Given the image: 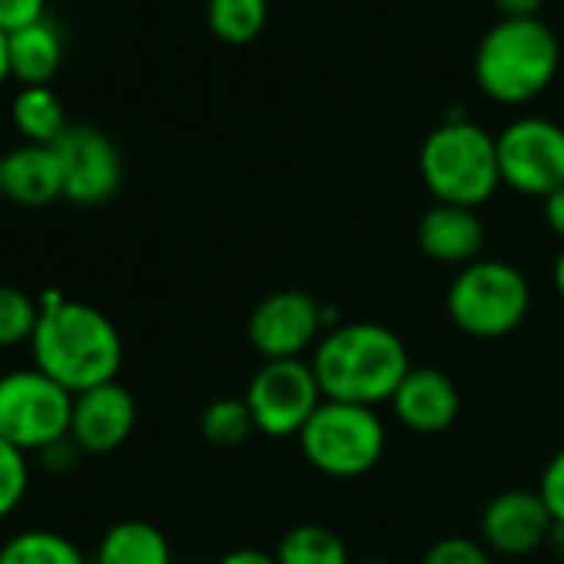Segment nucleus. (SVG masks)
I'll list each match as a JSON object with an SVG mask.
<instances>
[{"instance_id":"f257e3e1","label":"nucleus","mask_w":564,"mask_h":564,"mask_svg":"<svg viewBox=\"0 0 564 564\" xmlns=\"http://www.w3.org/2000/svg\"><path fill=\"white\" fill-rule=\"evenodd\" d=\"M37 303L41 319L31 339L34 366L74 395L117 382L123 369V336L117 323L61 290H44Z\"/></svg>"},{"instance_id":"f03ea898","label":"nucleus","mask_w":564,"mask_h":564,"mask_svg":"<svg viewBox=\"0 0 564 564\" xmlns=\"http://www.w3.org/2000/svg\"><path fill=\"white\" fill-rule=\"evenodd\" d=\"M323 399L379 409L392 402L405 376L412 372L402 336L382 323H339L310 356Z\"/></svg>"},{"instance_id":"7ed1b4c3","label":"nucleus","mask_w":564,"mask_h":564,"mask_svg":"<svg viewBox=\"0 0 564 564\" xmlns=\"http://www.w3.org/2000/svg\"><path fill=\"white\" fill-rule=\"evenodd\" d=\"M557 67L561 44L541 18H498V24L485 31L475 51V84L488 100L501 107H521L541 97L551 87Z\"/></svg>"},{"instance_id":"20e7f679","label":"nucleus","mask_w":564,"mask_h":564,"mask_svg":"<svg viewBox=\"0 0 564 564\" xmlns=\"http://www.w3.org/2000/svg\"><path fill=\"white\" fill-rule=\"evenodd\" d=\"M419 173L435 203L478 209L501 186L498 140L468 117H448L425 137Z\"/></svg>"},{"instance_id":"39448f33","label":"nucleus","mask_w":564,"mask_h":564,"mask_svg":"<svg viewBox=\"0 0 564 564\" xmlns=\"http://www.w3.org/2000/svg\"><path fill=\"white\" fill-rule=\"evenodd\" d=\"M445 313L471 339H505L531 313L528 275L505 259L481 256L448 282Z\"/></svg>"},{"instance_id":"423d86ee","label":"nucleus","mask_w":564,"mask_h":564,"mask_svg":"<svg viewBox=\"0 0 564 564\" xmlns=\"http://www.w3.org/2000/svg\"><path fill=\"white\" fill-rule=\"evenodd\" d=\"M386 422L379 409L323 402L300 435L306 462L329 478H359L369 475L386 455Z\"/></svg>"},{"instance_id":"0eeeda50","label":"nucleus","mask_w":564,"mask_h":564,"mask_svg":"<svg viewBox=\"0 0 564 564\" xmlns=\"http://www.w3.org/2000/svg\"><path fill=\"white\" fill-rule=\"evenodd\" d=\"M74 392L44 376L37 366L0 376V438L28 455L44 452L70 435Z\"/></svg>"},{"instance_id":"6e6552de","label":"nucleus","mask_w":564,"mask_h":564,"mask_svg":"<svg viewBox=\"0 0 564 564\" xmlns=\"http://www.w3.org/2000/svg\"><path fill=\"white\" fill-rule=\"evenodd\" d=\"M242 399L252 412L256 432L269 438H300L306 422L326 402L310 359L262 362Z\"/></svg>"},{"instance_id":"1a4fd4ad","label":"nucleus","mask_w":564,"mask_h":564,"mask_svg":"<svg viewBox=\"0 0 564 564\" xmlns=\"http://www.w3.org/2000/svg\"><path fill=\"white\" fill-rule=\"evenodd\" d=\"M501 183L521 196L544 199L564 186V127L547 117H521L498 137Z\"/></svg>"},{"instance_id":"9d476101","label":"nucleus","mask_w":564,"mask_h":564,"mask_svg":"<svg viewBox=\"0 0 564 564\" xmlns=\"http://www.w3.org/2000/svg\"><path fill=\"white\" fill-rule=\"evenodd\" d=\"M326 306L303 290H279L256 303L246 336L262 362L303 359L326 336Z\"/></svg>"},{"instance_id":"9b49d317","label":"nucleus","mask_w":564,"mask_h":564,"mask_svg":"<svg viewBox=\"0 0 564 564\" xmlns=\"http://www.w3.org/2000/svg\"><path fill=\"white\" fill-rule=\"evenodd\" d=\"M54 147L64 163V199L74 206H100L117 196L123 186V156L104 130L70 123Z\"/></svg>"},{"instance_id":"f8f14e48","label":"nucleus","mask_w":564,"mask_h":564,"mask_svg":"<svg viewBox=\"0 0 564 564\" xmlns=\"http://www.w3.org/2000/svg\"><path fill=\"white\" fill-rule=\"evenodd\" d=\"M554 518L538 488H505L481 511V544L505 557H524L547 547Z\"/></svg>"},{"instance_id":"ddd939ff","label":"nucleus","mask_w":564,"mask_h":564,"mask_svg":"<svg viewBox=\"0 0 564 564\" xmlns=\"http://www.w3.org/2000/svg\"><path fill=\"white\" fill-rule=\"evenodd\" d=\"M137 429V399L117 379L97 389L74 395L70 438L84 455H110L117 452Z\"/></svg>"},{"instance_id":"4468645a","label":"nucleus","mask_w":564,"mask_h":564,"mask_svg":"<svg viewBox=\"0 0 564 564\" xmlns=\"http://www.w3.org/2000/svg\"><path fill=\"white\" fill-rule=\"evenodd\" d=\"M389 405L412 435H442L455 425L462 412V392L448 372L412 366Z\"/></svg>"},{"instance_id":"2eb2a0df","label":"nucleus","mask_w":564,"mask_h":564,"mask_svg":"<svg viewBox=\"0 0 564 564\" xmlns=\"http://www.w3.org/2000/svg\"><path fill=\"white\" fill-rule=\"evenodd\" d=\"M415 242L429 259H435L442 265L465 269L475 259H481L485 223H481L478 209L435 203L432 209L422 213L419 229H415Z\"/></svg>"},{"instance_id":"dca6fc26","label":"nucleus","mask_w":564,"mask_h":564,"mask_svg":"<svg viewBox=\"0 0 564 564\" xmlns=\"http://www.w3.org/2000/svg\"><path fill=\"white\" fill-rule=\"evenodd\" d=\"M4 199L41 209L64 199V163L57 147L21 143L4 153Z\"/></svg>"},{"instance_id":"f3484780","label":"nucleus","mask_w":564,"mask_h":564,"mask_svg":"<svg viewBox=\"0 0 564 564\" xmlns=\"http://www.w3.org/2000/svg\"><path fill=\"white\" fill-rule=\"evenodd\" d=\"M11 77L21 87H51L64 64V34L54 21H37L8 37Z\"/></svg>"},{"instance_id":"a211bd4d","label":"nucleus","mask_w":564,"mask_h":564,"mask_svg":"<svg viewBox=\"0 0 564 564\" xmlns=\"http://www.w3.org/2000/svg\"><path fill=\"white\" fill-rule=\"evenodd\" d=\"M94 564H173L166 534L140 518L117 521L97 544Z\"/></svg>"},{"instance_id":"6ab92c4d","label":"nucleus","mask_w":564,"mask_h":564,"mask_svg":"<svg viewBox=\"0 0 564 564\" xmlns=\"http://www.w3.org/2000/svg\"><path fill=\"white\" fill-rule=\"evenodd\" d=\"M11 123L24 143L41 147H54L70 130L67 110L51 87H21L11 100Z\"/></svg>"},{"instance_id":"aec40b11","label":"nucleus","mask_w":564,"mask_h":564,"mask_svg":"<svg viewBox=\"0 0 564 564\" xmlns=\"http://www.w3.org/2000/svg\"><path fill=\"white\" fill-rule=\"evenodd\" d=\"M279 564H352L349 544L326 524L306 521L290 528L275 544Z\"/></svg>"},{"instance_id":"412c9836","label":"nucleus","mask_w":564,"mask_h":564,"mask_svg":"<svg viewBox=\"0 0 564 564\" xmlns=\"http://www.w3.org/2000/svg\"><path fill=\"white\" fill-rule=\"evenodd\" d=\"M0 564H87V557L67 534L28 528L0 544Z\"/></svg>"},{"instance_id":"4be33fe9","label":"nucleus","mask_w":564,"mask_h":564,"mask_svg":"<svg viewBox=\"0 0 564 564\" xmlns=\"http://www.w3.org/2000/svg\"><path fill=\"white\" fill-rule=\"evenodd\" d=\"M206 24L223 44L246 47L269 24V0H206Z\"/></svg>"},{"instance_id":"5701e85b","label":"nucleus","mask_w":564,"mask_h":564,"mask_svg":"<svg viewBox=\"0 0 564 564\" xmlns=\"http://www.w3.org/2000/svg\"><path fill=\"white\" fill-rule=\"evenodd\" d=\"M199 429H203V438L209 445L232 448V445H242L256 432V422H252V412H249L246 399L226 395V399H216V402H209L203 409Z\"/></svg>"},{"instance_id":"b1692460","label":"nucleus","mask_w":564,"mask_h":564,"mask_svg":"<svg viewBox=\"0 0 564 564\" xmlns=\"http://www.w3.org/2000/svg\"><path fill=\"white\" fill-rule=\"evenodd\" d=\"M37 319H41L37 296L0 282V352L18 349V346H31Z\"/></svg>"},{"instance_id":"393cba45","label":"nucleus","mask_w":564,"mask_h":564,"mask_svg":"<svg viewBox=\"0 0 564 564\" xmlns=\"http://www.w3.org/2000/svg\"><path fill=\"white\" fill-rule=\"evenodd\" d=\"M31 488V455L0 438V521L11 518Z\"/></svg>"},{"instance_id":"a878e982","label":"nucleus","mask_w":564,"mask_h":564,"mask_svg":"<svg viewBox=\"0 0 564 564\" xmlns=\"http://www.w3.org/2000/svg\"><path fill=\"white\" fill-rule=\"evenodd\" d=\"M422 564H495V561L481 541L465 534H445L422 554Z\"/></svg>"},{"instance_id":"bb28decb","label":"nucleus","mask_w":564,"mask_h":564,"mask_svg":"<svg viewBox=\"0 0 564 564\" xmlns=\"http://www.w3.org/2000/svg\"><path fill=\"white\" fill-rule=\"evenodd\" d=\"M538 495L544 498L551 518L564 524V448H557L547 458V465L541 471V481H538Z\"/></svg>"},{"instance_id":"cd10ccee","label":"nucleus","mask_w":564,"mask_h":564,"mask_svg":"<svg viewBox=\"0 0 564 564\" xmlns=\"http://www.w3.org/2000/svg\"><path fill=\"white\" fill-rule=\"evenodd\" d=\"M47 18V0H0V34H18Z\"/></svg>"},{"instance_id":"c85d7f7f","label":"nucleus","mask_w":564,"mask_h":564,"mask_svg":"<svg viewBox=\"0 0 564 564\" xmlns=\"http://www.w3.org/2000/svg\"><path fill=\"white\" fill-rule=\"evenodd\" d=\"M84 452L80 445L67 435V438H57L54 445H47L44 452H37V465L47 471V475H67L80 465Z\"/></svg>"},{"instance_id":"c756f323","label":"nucleus","mask_w":564,"mask_h":564,"mask_svg":"<svg viewBox=\"0 0 564 564\" xmlns=\"http://www.w3.org/2000/svg\"><path fill=\"white\" fill-rule=\"evenodd\" d=\"M541 203H544V223H547V229L557 239H564V186H557L554 193H547Z\"/></svg>"},{"instance_id":"7c9ffc66","label":"nucleus","mask_w":564,"mask_h":564,"mask_svg":"<svg viewBox=\"0 0 564 564\" xmlns=\"http://www.w3.org/2000/svg\"><path fill=\"white\" fill-rule=\"evenodd\" d=\"M544 0H495V11L508 21H524V18H538Z\"/></svg>"},{"instance_id":"2f4dec72","label":"nucleus","mask_w":564,"mask_h":564,"mask_svg":"<svg viewBox=\"0 0 564 564\" xmlns=\"http://www.w3.org/2000/svg\"><path fill=\"white\" fill-rule=\"evenodd\" d=\"M216 564H279L275 551H262V547H232L226 551Z\"/></svg>"},{"instance_id":"473e14b6","label":"nucleus","mask_w":564,"mask_h":564,"mask_svg":"<svg viewBox=\"0 0 564 564\" xmlns=\"http://www.w3.org/2000/svg\"><path fill=\"white\" fill-rule=\"evenodd\" d=\"M11 80V61H8V34H0V87Z\"/></svg>"},{"instance_id":"72a5a7b5","label":"nucleus","mask_w":564,"mask_h":564,"mask_svg":"<svg viewBox=\"0 0 564 564\" xmlns=\"http://www.w3.org/2000/svg\"><path fill=\"white\" fill-rule=\"evenodd\" d=\"M551 282H554L557 296L564 300V249H561V252H557V259H554V269H551Z\"/></svg>"},{"instance_id":"f704fd0d","label":"nucleus","mask_w":564,"mask_h":564,"mask_svg":"<svg viewBox=\"0 0 564 564\" xmlns=\"http://www.w3.org/2000/svg\"><path fill=\"white\" fill-rule=\"evenodd\" d=\"M547 547H551L554 554H561V557H564V524H561V521H554L551 538H547Z\"/></svg>"},{"instance_id":"c9c22d12","label":"nucleus","mask_w":564,"mask_h":564,"mask_svg":"<svg viewBox=\"0 0 564 564\" xmlns=\"http://www.w3.org/2000/svg\"><path fill=\"white\" fill-rule=\"evenodd\" d=\"M0 203H4V153H0Z\"/></svg>"},{"instance_id":"e433bc0d","label":"nucleus","mask_w":564,"mask_h":564,"mask_svg":"<svg viewBox=\"0 0 564 564\" xmlns=\"http://www.w3.org/2000/svg\"><path fill=\"white\" fill-rule=\"evenodd\" d=\"M352 564H395V561H386V557H366V561H352Z\"/></svg>"}]
</instances>
